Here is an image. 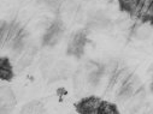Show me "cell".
Wrapping results in <instances>:
<instances>
[{
	"label": "cell",
	"instance_id": "cell-15",
	"mask_svg": "<svg viewBox=\"0 0 153 114\" xmlns=\"http://www.w3.org/2000/svg\"><path fill=\"white\" fill-rule=\"evenodd\" d=\"M151 90L153 91V82H152V84H151Z\"/></svg>",
	"mask_w": 153,
	"mask_h": 114
},
{
	"label": "cell",
	"instance_id": "cell-1",
	"mask_svg": "<svg viewBox=\"0 0 153 114\" xmlns=\"http://www.w3.org/2000/svg\"><path fill=\"white\" fill-rule=\"evenodd\" d=\"M87 43V34L85 30H80L76 34L72 35L71 40L68 45V54L76 57V58H81L85 53Z\"/></svg>",
	"mask_w": 153,
	"mask_h": 114
},
{
	"label": "cell",
	"instance_id": "cell-5",
	"mask_svg": "<svg viewBox=\"0 0 153 114\" xmlns=\"http://www.w3.org/2000/svg\"><path fill=\"white\" fill-rule=\"evenodd\" d=\"M13 67L10 63V60L5 57L0 58V78L3 81L10 82L13 78Z\"/></svg>",
	"mask_w": 153,
	"mask_h": 114
},
{
	"label": "cell",
	"instance_id": "cell-11",
	"mask_svg": "<svg viewBox=\"0 0 153 114\" xmlns=\"http://www.w3.org/2000/svg\"><path fill=\"white\" fill-rule=\"evenodd\" d=\"M141 19L143 22H148L149 24H153V0H149L147 3L143 13L141 15Z\"/></svg>",
	"mask_w": 153,
	"mask_h": 114
},
{
	"label": "cell",
	"instance_id": "cell-6",
	"mask_svg": "<svg viewBox=\"0 0 153 114\" xmlns=\"http://www.w3.org/2000/svg\"><path fill=\"white\" fill-rule=\"evenodd\" d=\"M142 0H118L120 9L129 15H136Z\"/></svg>",
	"mask_w": 153,
	"mask_h": 114
},
{
	"label": "cell",
	"instance_id": "cell-4",
	"mask_svg": "<svg viewBox=\"0 0 153 114\" xmlns=\"http://www.w3.org/2000/svg\"><path fill=\"white\" fill-rule=\"evenodd\" d=\"M108 25H110V19L101 12L94 13L88 19V26L92 29L101 30V29H106Z\"/></svg>",
	"mask_w": 153,
	"mask_h": 114
},
{
	"label": "cell",
	"instance_id": "cell-9",
	"mask_svg": "<svg viewBox=\"0 0 153 114\" xmlns=\"http://www.w3.org/2000/svg\"><path fill=\"white\" fill-rule=\"evenodd\" d=\"M133 94H134V81H133L131 78H128V79L123 83V85H122V88H121V90H120L118 96H120V99L122 100V99H128V97H130Z\"/></svg>",
	"mask_w": 153,
	"mask_h": 114
},
{
	"label": "cell",
	"instance_id": "cell-13",
	"mask_svg": "<svg viewBox=\"0 0 153 114\" xmlns=\"http://www.w3.org/2000/svg\"><path fill=\"white\" fill-rule=\"evenodd\" d=\"M33 53H27L21 60H19V63H18V66H19V70H22V68H24V67H27L30 63H31V60H33Z\"/></svg>",
	"mask_w": 153,
	"mask_h": 114
},
{
	"label": "cell",
	"instance_id": "cell-12",
	"mask_svg": "<svg viewBox=\"0 0 153 114\" xmlns=\"http://www.w3.org/2000/svg\"><path fill=\"white\" fill-rule=\"evenodd\" d=\"M101 76H102V68L101 67H95L91 73H89V77H88V81L93 84V85H95L99 81H100V78H101Z\"/></svg>",
	"mask_w": 153,
	"mask_h": 114
},
{
	"label": "cell",
	"instance_id": "cell-10",
	"mask_svg": "<svg viewBox=\"0 0 153 114\" xmlns=\"http://www.w3.org/2000/svg\"><path fill=\"white\" fill-rule=\"evenodd\" d=\"M120 110L117 108L116 104L110 103L107 101H102L100 109H99V114H118Z\"/></svg>",
	"mask_w": 153,
	"mask_h": 114
},
{
	"label": "cell",
	"instance_id": "cell-14",
	"mask_svg": "<svg viewBox=\"0 0 153 114\" xmlns=\"http://www.w3.org/2000/svg\"><path fill=\"white\" fill-rule=\"evenodd\" d=\"M63 0H45V4L52 10V11H56L59 9V6L62 5Z\"/></svg>",
	"mask_w": 153,
	"mask_h": 114
},
{
	"label": "cell",
	"instance_id": "cell-2",
	"mask_svg": "<svg viewBox=\"0 0 153 114\" xmlns=\"http://www.w3.org/2000/svg\"><path fill=\"white\" fill-rule=\"evenodd\" d=\"M64 32V25L60 21H56L53 22L48 29L46 30L44 37H42V45L44 46H48L52 47L54 45L58 43V41L60 40V37Z\"/></svg>",
	"mask_w": 153,
	"mask_h": 114
},
{
	"label": "cell",
	"instance_id": "cell-8",
	"mask_svg": "<svg viewBox=\"0 0 153 114\" xmlns=\"http://www.w3.org/2000/svg\"><path fill=\"white\" fill-rule=\"evenodd\" d=\"M15 102H16V100H15V94L12 93V90L10 88L3 87L1 88V106H3V108L5 106L13 107Z\"/></svg>",
	"mask_w": 153,
	"mask_h": 114
},
{
	"label": "cell",
	"instance_id": "cell-3",
	"mask_svg": "<svg viewBox=\"0 0 153 114\" xmlns=\"http://www.w3.org/2000/svg\"><path fill=\"white\" fill-rule=\"evenodd\" d=\"M101 100L95 96H89L81 100L76 104V112L81 114H99Z\"/></svg>",
	"mask_w": 153,
	"mask_h": 114
},
{
	"label": "cell",
	"instance_id": "cell-7",
	"mask_svg": "<svg viewBox=\"0 0 153 114\" xmlns=\"http://www.w3.org/2000/svg\"><path fill=\"white\" fill-rule=\"evenodd\" d=\"M21 112L23 114H25V113L27 114H36V113H44L45 109H44L42 103H40L39 101H33V102L24 104Z\"/></svg>",
	"mask_w": 153,
	"mask_h": 114
}]
</instances>
